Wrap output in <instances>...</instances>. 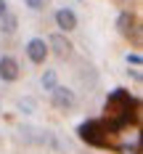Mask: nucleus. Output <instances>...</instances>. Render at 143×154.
Here are the masks:
<instances>
[{
  "instance_id": "nucleus-1",
  "label": "nucleus",
  "mask_w": 143,
  "mask_h": 154,
  "mask_svg": "<svg viewBox=\"0 0 143 154\" xmlns=\"http://www.w3.org/2000/svg\"><path fill=\"white\" fill-rule=\"evenodd\" d=\"M135 112H138V98L130 96V91L125 88H114L106 96V117H103L106 133L114 136V133L125 130L130 120H135Z\"/></svg>"
},
{
  "instance_id": "nucleus-2",
  "label": "nucleus",
  "mask_w": 143,
  "mask_h": 154,
  "mask_svg": "<svg viewBox=\"0 0 143 154\" xmlns=\"http://www.w3.org/2000/svg\"><path fill=\"white\" fill-rule=\"evenodd\" d=\"M77 136H79V141H85L90 146H106L109 143V133H106L103 120H85V122H79Z\"/></svg>"
},
{
  "instance_id": "nucleus-3",
  "label": "nucleus",
  "mask_w": 143,
  "mask_h": 154,
  "mask_svg": "<svg viewBox=\"0 0 143 154\" xmlns=\"http://www.w3.org/2000/svg\"><path fill=\"white\" fill-rule=\"evenodd\" d=\"M27 56H29V61L32 64H45L48 59V45H45V40L43 37H32V40H27Z\"/></svg>"
},
{
  "instance_id": "nucleus-4",
  "label": "nucleus",
  "mask_w": 143,
  "mask_h": 154,
  "mask_svg": "<svg viewBox=\"0 0 143 154\" xmlns=\"http://www.w3.org/2000/svg\"><path fill=\"white\" fill-rule=\"evenodd\" d=\"M50 93H53V106L56 109H64V112H66V109H72L74 104H77L74 91H69V88H64V85H56Z\"/></svg>"
},
{
  "instance_id": "nucleus-5",
  "label": "nucleus",
  "mask_w": 143,
  "mask_h": 154,
  "mask_svg": "<svg viewBox=\"0 0 143 154\" xmlns=\"http://www.w3.org/2000/svg\"><path fill=\"white\" fill-rule=\"evenodd\" d=\"M45 45L50 48V51H53L58 59H66V56H72V43L64 37L61 32H53V35L48 37V43H45Z\"/></svg>"
},
{
  "instance_id": "nucleus-6",
  "label": "nucleus",
  "mask_w": 143,
  "mask_h": 154,
  "mask_svg": "<svg viewBox=\"0 0 143 154\" xmlns=\"http://www.w3.org/2000/svg\"><path fill=\"white\" fill-rule=\"evenodd\" d=\"M53 19H56V27L61 29V35L77 29V14H74L72 8H58V11L53 14Z\"/></svg>"
},
{
  "instance_id": "nucleus-7",
  "label": "nucleus",
  "mask_w": 143,
  "mask_h": 154,
  "mask_svg": "<svg viewBox=\"0 0 143 154\" xmlns=\"http://www.w3.org/2000/svg\"><path fill=\"white\" fill-rule=\"evenodd\" d=\"M0 80L3 82H16L19 80V61L13 56H0Z\"/></svg>"
},
{
  "instance_id": "nucleus-8",
  "label": "nucleus",
  "mask_w": 143,
  "mask_h": 154,
  "mask_svg": "<svg viewBox=\"0 0 143 154\" xmlns=\"http://www.w3.org/2000/svg\"><path fill=\"white\" fill-rule=\"evenodd\" d=\"M135 16L130 14V11H119V16H117V32L119 35H125V37H130L133 35V29H135Z\"/></svg>"
},
{
  "instance_id": "nucleus-9",
  "label": "nucleus",
  "mask_w": 143,
  "mask_h": 154,
  "mask_svg": "<svg viewBox=\"0 0 143 154\" xmlns=\"http://www.w3.org/2000/svg\"><path fill=\"white\" fill-rule=\"evenodd\" d=\"M16 24H19V19H16V14H11V11L0 19V29L5 32V35H13V32H16Z\"/></svg>"
},
{
  "instance_id": "nucleus-10",
  "label": "nucleus",
  "mask_w": 143,
  "mask_h": 154,
  "mask_svg": "<svg viewBox=\"0 0 143 154\" xmlns=\"http://www.w3.org/2000/svg\"><path fill=\"white\" fill-rule=\"evenodd\" d=\"M40 82H43V88H45V91H53V88L58 85V77H56V72H53V69H45V72H43V77H40Z\"/></svg>"
},
{
  "instance_id": "nucleus-11",
  "label": "nucleus",
  "mask_w": 143,
  "mask_h": 154,
  "mask_svg": "<svg viewBox=\"0 0 143 154\" xmlns=\"http://www.w3.org/2000/svg\"><path fill=\"white\" fill-rule=\"evenodd\" d=\"M119 154H141V152H138V141H133V143H122V146H119Z\"/></svg>"
},
{
  "instance_id": "nucleus-12",
  "label": "nucleus",
  "mask_w": 143,
  "mask_h": 154,
  "mask_svg": "<svg viewBox=\"0 0 143 154\" xmlns=\"http://www.w3.org/2000/svg\"><path fill=\"white\" fill-rule=\"evenodd\" d=\"M125 61H127V64H133V66H141L143 59H141V53H127V56H125Z\"/></svg>"
},
{
  "instance_id": "nucleus-13",
  "label": "nucleus",
  "mask_w": 143,
  "mask_h": 154,
  "mask_svg": "<svg viewBox=\"0 0 143 154\" xmlns=\"http://www.w3.org/2000/svg\"><path fill=\"white\" fill-rule=\"evenodd\" d=\"M24 5H29L32 11H43L45 8V0H24Z\"/></svg>"
},
{
  "instance_id": "nucleus-14",
  "label": "nucleus",
  "mask_w": 143,
  "mask_h": 154,
  "mask_svg": "<svg viewBox=\"0 0 143 154\" xmlns=\"http://www.w3.org/2000/svg\"><path fill=\"white\" fill-rule=\"evenodd\" d=\"M19 106H21V112H27V114H29L32 109H34V101H32V98H27V101H21Z\"/></svg>"
},
{
  "instance_id": "nucleus-15",
  "label": "nucleus",
  "mask_w": 143,
  "mask_h": 154,
  "mask_svg": "<svg viewBox=\"0 0 143 154\" xmlns=\"http://www.w3.org/2000/svg\"><path fill=\"white\" fill-rule=\"evenodd\" d=\"M5 14H8V3H5V0H0V19H3Z\"/></svg>"
}]
</instances>
